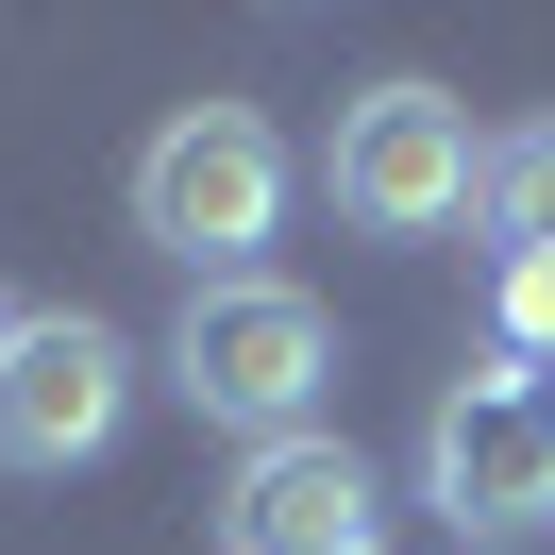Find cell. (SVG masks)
<instances>
[{"label": "cell", "mask_w": 555, "mask_h": 555, "mask_svg": "<svg viewBox=\"0 0 555 555\" xmlns=\"http://www.w3.org/2000/svg\"><path fill=\"white\" fill-rule=\"evenodd\" d=\"M270 219H286V135L253 102H185L169 135L135 152V236L169 253L185 286H236Z\"/></svg>", "instance_id": "obj_1"}, {"label": "cell", "mask_w": 555, "mask_h": 555, "mask_svg": "<svg viewBox=\"0 0 555 555\" xmlns=\"http://www.w3.org/2000/svg\"><path fill=\"white\" fill-rule=\"evenodd\" d=\"M118 421H135V337L118 320L51 304V320L0 337V472H85Z\"/></svg>", "instance_id": "obj_5"}, {"label": "cell", "mask_w": 555, "mask_h": 555, "mask_svg": "<svg viewBox=\"0 0 555 555\" xmlns=\"http://www.w3.org/2000/svg\"><path fill=\"white\" fill-rule=\"evenodd\" d=\"M421 488H438L454 539H539V521H555V371H539V353H505V371H472L438 404Z\"/></svg>", "instance_id": "obj_4"}, {"label": "cell", "mask_w": 555, "mask_h": 555, "mask_svg": "<svg viewBox=\"0 0 555 555\" xmlns=\"http://www.w3.org/2000/svg\"><path fill=\"white\" fill-rule=\"evenodd\" d=\"M219 521H236V555H371V472L337 438H270Z\"/></svg>", "instance_id": "obj_6"}, {"label": "cell", "mask_w": 555, "mask_h": 555, "mask_svg": "<svg viewBox=\"0 0 555 555\" xmlns=\"http://www.w3.org/2000/svg\"><path fill=\"white\" fill-rule=\"evenodd\" d=\"M0 337H17V304H0Z\"/></svg>", "instance_id": "obj_7"}, {"label": "cell", "mask_w": 555, "mask_h": 555, "mask_svg": "<svg viewBox=\"0 0 555 555\" xmlns=\"http://www.w3.org/2000/svg\"><path fill=\"white\" fill-rule=\"evenodd\" d=\"M320 371H337V320H320L304 286H270V270H236V286H185V337H169V387H185L203 421H236L253 454H270V438H304Z\"/></svg>", "instance_id": "obj_2"}, {"label": "cell", "mask_w": 555, "mask_h": 555, "mask_svg": "<svg viewBox=\"0 0 555 555\" xmlns=\"http://www.w3.org/2000/svg\"><path fill=\"white\" fill-rule=\"evenodd\" d=\"M337 219L353 236H454V219H488V135L454 85H371V102L337 118Z\"/></svg>", "instance_id": "obj_3"}]
</instances>
